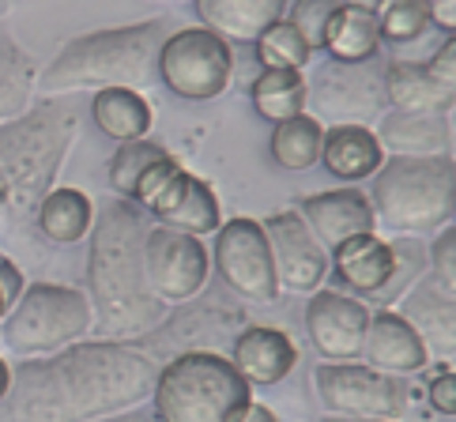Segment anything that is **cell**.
Wrapping results in <instances>:
<instances>
[{"label": "cell", "mask_w": 456, "mask_h": 422, "mask_svg": "<svg viewBox=\"0 0 456 422\" xmlns=\"http://www.w3.org/2000/svg\"><path fill=\"white\" fill-rule=\"evenodd\" d=\"M143 268H148V283L155 298H162L167 305H182L208 287L211 256L200 238L170 231V226H148Z\"/></svg>", "instance_id": "cell-13"}, {"label": "cell", "mask_w": 456, "mask_h": 422, "mask_svg": "<svg viewBox=\"0 0 456 422\" xmlns=\"http://www.w3.org/2000/svg\"><path fill=\"white\" fill-rule=\"evenodd\" d=\"M91 422H151V418L143 415L140 408H133V411H118V415H106V418H91Z\"/></svg>", "instance_id": "cell-42"}, {"label": "cell", "mask_w": 456, "mask_h": 422, "mask_svg": "<svg viewBox=\"0 0 456 422\" xmlns=\"http://www.w3.org/2000/svg\"><path fill=\"white\" fill-rule=\"evenodd\" d=\"M373 219L403 238L437 234L456 219V162L452 155H385L373 174Z\"/></svg>", "instance_id": "cell-5"}, {"label": "cell", "mask_w": 456, "mask_h": 422, "mask_svg": "<svg viewBox=\"0 0 456 422\" xmlns=\"http://www.w3.org/2000/svg\"><path fill=\"white\" fill-rule=\"evenodd\" d=\"M272 249V268L275 283L287 295H314L329 275V249L314 238V231L305 226L298 207L275 211V215L260 219Z\"/></svg>", "instance_id": "cell-14"}, {"label": "cell", "mask_w": 456, "mask_h": 422, "mask_svg": "<svg viewBox=\"0 0 456 422\" xmlns=\"http://www.w3.org/2000/svg\"><path fill=\"white\" fill-rule=\"evenodd\" d=\"M253 53L260 69H290V72H305L314 50L305 45V38L298 35L287 20H275L272 27H265L253 42Z\"/></svg>", "instance_id": "cell-32"}, {"label": "cell", "mask_w": 456, "mask_h": 422, "mask_svg": "<svg viewBox=\"0 0 456 422\" xmlns=\"http://www.w3.org/2000/svg\"><path fill=\"white\" fill-rule=\"evenodd\" d=\"M344 4V0H290L287 4V15L283 20L298 30V35L305 38L309 50H321V38H324V27H329L332 12Z\"/></svg>", "instance_id": "cell-35"}, {"label": "cell", "mask_w": 456, "mask_h": 422, "mask_svg": "<svg viewBox=\"0 0 456 422\" xmlns=\"http://www.w3.org/2000/svg\"><path fill=\"white\" fill-rule=\"evenodd\" d=\"M253 400V385L219 351H185L159 366L151 411L159 422H234Z\"/></svg>", "instance_id": "cell-6"}, {"label": "cell", "mask_w": 456, "mask_h": 422, "mask_svg": "<svg viewBox=\"0 0 456 422\" xmlns=\"http://www.w3.org/2000/svg\"><path fill=\"white\" fill-rule=\"evenodd\" d=\"M370 310L347 290L317 287L305 302V336L314 351L329 362H354L366 344Z\"/></svg>", "instance_id": "cell-15"}, {"label": "cell", "mask_w": 456, "mask_h": 422, "mask_svg": "<svg viewBox=\"0 0 456 422\" xmlns=\"http://www.w3.org/2000/svg\"><path fill=\"white\" fill-rule=\"evenodd\" d=\"M290 0H197L200 27L216 30L226 42H256V35L287 15Z\"/></svg>", "instance_id": "cell-25"}, {"label": "cell", "mask_w": 456, "mask_h": 422, "mask_svg": "<svg viewBox=\"0 0 456 422\" xmlns=\"http://www.w3.org/2000/svg\"><path fill=\"white\" fill-rule=\"evenodd\" d=\"M234 50L223 35L208 27H185L162 38L159 79L185 102H208L231 87Z\"/></svg>", "instance_id": "cell-10"}, {"label": "cell", "mask_w": 456, "mask_h": 422, "mask_svg": "<svg viewBox=\"0 0 456 422\" xmlns=\"http://www.w3.org/2000/svg\"><path fill=\"white\" fill-rule=\"evenodd\" d=\"M148 215L159 219V226H170V231H182L192 238H208L219 231L223 223V207L219 197L211 192V185L204 177L189 174L185 166L174 174V182L155 197V204L148 207Z\"/></svg>", "instance_id": "cell-18"}, {"label": "cell", "mask_w": 456, "mask_h": 422, "mask_svg": "<svg viewBox=\"0 0 456 422\" xmlns=\"http://www.w3.org/2000/svg\"><path fill=\"white\" fill-rule=\"evenodd\" d=\"M430 12V27L445 30V35H456V0H427Z\"/></svg>", "instance_id": "cell-40"}, {"label": "cell", "mask_w": 456, "mask_h": 422, "mask_svg": "<svg viewBox=\"0 0 456 422\" xmlns=\"http://www.w3.org/2000/svg\"><path fill=\"white\" fill-rule=\"evenodd\" d=\"M162 4H185V0H162Z\"/></svg>", "instance_id": "cell-46"}, {"label": "cell", "mask_w": 456, "mask_h": 422, "mask_svg": "<svg viewBox=\"0 0 456 422\" xmlns=\"http://www.w3.org/2000/svg\"><path fill=\"white\" fill-rule=\"evenodd\" d=\"M321 50L329 53V61H370L381 53V30H378V15L370 4L358 0H344L329 27H324Z\"/></svg>", "instance_id": "cell-26"}, {"label": "cell", "mask_w": 456, "mask_h": 422, "mask_svg": "<svg viewBox=\"0 0 456 422\" xmlns=\"http://www.w3.org/2000/svg\"><path fill=\"white\" fill-rule=\"evenodd\" d=\"M167 155L170 151L162 148V143H151V140H128V143H121V148L113 151L110 166H106L110 185L118 189L125 200H133V189H136V182L143 177V170L155 166V162L167 158Z\"/></svg>", "instance_id": "cell-34"}, {"label": "cell", "mask_w": 456, "mask_h": 422, "mask_svg": "<svg viewBox=\"0 0 456 422\" xmlns=\"http://www.w3.org/2000/svg\"><path fill=\"white\" fill-rule=\"evenodd\" d=\"M246 329V310L223 290H211L182 302L174 313L162 317V324L155 332H148L143 339H136L140 351H148L151 359L162 366L174 354L185 351H219L226 344H234V336Z\"/></svg>", "instance_id": "cell-9"}, {"label": "cell", "mask_w": 456, "mask_h": 422, "mask_svg": "<svg viewBox=\"0 0 456 422\" xmlns=\"http://www.w3.org/2000/svg\"><path fill=\"white\" fill-rule=\"evenodd\" d=\"M321 143H324V125L314 118V113L302 110V113H295V118L272 125L268 148H272V158L280 162L283 170L302 174V170L321 162Z\"/></svg>", "instance_id": "cell-29"}, {"label": "cell", "mask_w": 456, "mask_h": 422, "mask_svg": "<svg viewBox=\"0 0 456 422\" xmlns=\"http://www.w3.org/2000/svg\"><path fill=\"white\" fill-rule=\"evenodd\" d=\"M249 99L256 106V113L265 121H287L295 113L305 110V72H290V69H265L253 87H249Z\"/></svg>", "instance_id": "cell-31"}, {"label": "cell", "mask_w": 456, "mask_h": 422, "mask_svg": "<svg viewBox=\"0 0 456 422\" xmlns=\"http://www.w3.org/2000/svg\"><path fill=\"white\" fill-rule=\"evenodd\" d=\"M8 12V0H0V15H4Z\"/></svg>", "instance_id": "cell-45"}, {"label": "cell", "mask_w": 456, "mask_h": 422, "mask_svg": "<svg viewBox=\"0 0 456 422\" xmlns=\"http://www.w3.org/2000/svg\"><path fill=\"white\" fill-rule=\"evenodd\" d=\"M385 102L396 113H452L456 91L445 87L422 61H388Z\"/></svg>", "instance_id": "cell-24"}, {"label": "cell", "mask_w": 456, "mask_h": 422, "mask_svg": "<svg viewBox=\"0 0 456 422\" xmlns=\"http://www.w3.org/2000/svg\"><path fill=\"white\" fill-rule=\"evenodd\" d=\"M427 69L442 79L445 87L456 91V35H445V42L437 45V53L427 61Z\"/></svg>", "instance_id": "cell-39"}, {"label": "cell", "mask_w": 456, "mask_h": 422, "mask_svg": "<svg viewBox=\"0 0 456 422\" xmlns=\"http://www.w3.org/2000/svg\"><path fill=\"white\" fill-rule=\"evenodd\" d=\"M388 110L385 61H324L305 76V113L329 125H370Z\"/></svg>", "instance_id": "cell-8"}, {"label": "cell", "mask_w": 456, "mask_h": 422, "mask_svg": "<svg viewBox=\"0 0 456 422\" xmlns=\"http://www.w3.org/2000/svg\"><path fill=\"white\" fill-rule=\"evenodd\" d=\"M76 94H57L27 106L20 118L0 125V238L35 223L42 197L53 189L79 133Z\"/></svg>", "instance_id": "cell-3"}, {"label": "cell", "mask_w": 456, "mask_h": 422, "mask_svg": "<svg viewBox=\"0 0 456 422\" xmlns=\"http://www.w3.org/2000/svg\"><path fill=\"white\" fill-rule=\"evenodd\" d=\"M378 140L385 155H452V118L449 113H396L385 110L378 118Z\"/></svg>", "instance_id": "cell-22"}, {"label": "cell", "mask_w": 456, "mask_h": 422, "mask_svg": "<svg viewBox=\"0 0 456 422\" xmlns=\"http://www.w3.org/2000/svg\"><path fill=\"white\" fill-rule=\"evenodd\" d=\"M91 121L99 125V133L128 143V140H143L151 133V106L140 91L133 87H106V91H94L91 94Z\"/></svg>", "instance_id": "cell-27"}, {"label": "cell", "mask_w": 456, "mask_h": 422, "mask_svg": "<svg viewBox=\"0 0 456 422\" xmlns=\"http://www.w3.org/2000/svg\"><path fill=\"white\" fill-rule=\"evenodd\" d=\"M321 422H396V418H347V415H324Z\"/></svg>", "instance_id": "cell-44"}, {"label": "cell", "mask_w": 456, "mask_h": 422, "mask_svg": "<svg viewBox=\"0 0 456 422\" xmlns=\"http://www.w3.org/2000/svg\"><path fill=\"white\" fill-rule=\"evenodd\" d=\"M148 211L133 200H106L94 211L87 249V298L91 336L136 344L155 332L170 305L155 298L143 268Z\"/></svg>", "instance_id": "cell-2"}, {"label": "cell", "mask_w": 456, "mask_h": 422, "mask_svg": "<svg viewBox=\"0 0 456 422\" xmlns=\"http://www.w3.org/2000/svg\"><path fill=\"white\" fill-rule=\"evenodd\" d=\"M427 400H430V408H434L437 415H445V418L456 415V366H452V362L437 366L434 381H430V388H427Z\"/></svg>", "instance_id": "cell-37"}, {"label": "cell", "mask_w": 456, "mask_h": 422, "mask_svg": "<svg viewBox=\"0 0 456 422\" xmlns=\"http://www.w3.org/2000/svg\"><path fill=\"white\" fill-rule=\"evenodd\" d=\"M373 15H378L381 42H415L430 30L427 0H378Z\"/></svg>", "instance_id": "cell-33"}, {"label": "cell", "mask_w": 456, "mask_h": 422, "mask_svg": "<svg viewBox=\"0 0 456 422\" xmlns=\"http://www.w3.org/2000/svg\"><path fill=\"white\" fill-rule=\"evenodd\" d=\"M216 272L223 287L234 298L253 302V305H272L280 298V283H275V268H272V249L265 238L260 219H226L216 231Z\"/></svg>", "instance_id": "cell-12"}, {"label": "cell", "mask_w": 456, "mask_h": 422, "mask_svg": "<svg viewBox=\"0 0 456 422\" xmlns=\"http://www.w3.org/2000/svg\"><path fill=\"white\" fill-rule=\"evenodd\" d=\"M91 336V298L76 287L35 283L23 287L0 317V351L12 359H45Z\"/></svg>", "instance_id": "cell-7"}, {"label": "cell", "mask_w": 456, "mask_h": 422, "mask_svg": "<svg viewBox=\"0 0 456 422\" xmlns=\"http://www.w3.org/2000/svg\"><path fill=\"white\" fill-rule=\"evenodd\" d=\"M305 226L314 231V238L324 249H336L339 241H347L354 234L378 231V219H373V204L366 192L358 189H329V192H314L298 204Z\"/></svg>", "instance_id": "cell-19"}, {"label": "cell", "mask_w": 456, "mask_h": 422, "mask_svg": "<svg viewBox=\"0 0 456 422\" xmlns=\"http://www.w3.org/2000/svg\"><path fill=\"white\" fill-rule=\"evenodd\" d=\"M314 388L324 411L347 418H403L411 403L403 377L366 362H321L314 369Z\"/></svg>", "instance_id": "cell-11"}, {"label": "cell", "mask_w": 456, "mask_h": 422, "mask_svg": "<svg viewBox=\"0 0 456 422\" xmlns=\"http://www.w3.org/2000/svg\"><path fill=\"white\" fill-rule=\"evenodd\" d=\"M385 148L370 125H329L321 143V166L339 182H366L381 170Z\"/></svg>", "instance_id": "cell-23"}, {"label": "cell", "mask_w": 456, "mask_h": 422, "mask_svg": "<svg viewBox=\"0 0 456 422\" xmlns=\"http://www.w3.org/2000/svg\"><path fill=\"white\" fill-rule=\"evenodd\" d=\"M226 359L234 362V369L256 388H268V385H280L290 369L298 362V351L290 344V336L283 329H272V324H246Z\"/></svg>", "instance_id": "cell-20"}, {"label": "cell", "mask_w": 456, "mask_h": 422, "mask_svg": "<svg viewBox=\"0 0 456 422\" xmlns=\"http://www.w3.org/2000/svg\"><path fill=\"white\" fill-rule=\"evenodd\" d=\"M329 268L339 275L351 295H388L396 302V280H400V264H396V246L385 241L378 231L354 234L347 241H339L329 256Z\"/></svg>", "instance_id": "cell-17"}, {"label": "cell", "mask_w": 456, "mask_h": 422, "mask_svg": "<svg viewBox=\"0 0 456 422\" xmlns=\"http://www.w3.org/2000/svg\"><path fill=\"white\" fill-rule=\"evenodd\" d=\"M388 310H396L411 324L415 336L422 339V347H427V354H434L437 362L456 359V290H449L430 268L422 272Z\"/></svg>", "instance_id": "cell-16"}, {"label": "cell", "mask_w": 456, "mask_h": 422, "mask_svg": "<svg viewBox=\"0 0 456 422\" xmlns=\"http://www.w3.org/2000/svg\"><path fill=\"white\" fill-rule=\"evenodd\" d=\"M8 385H12V362L4 359V354H0V396L8 393Z\"/></svg>", "instance_id": "cell-43"}, {"label": "cell", "mask_w": 456, "mask_h": 422, "mask_svg": "<svg viewBox=\"0 0 456 422\" xmlns=\"http://www.w3.org/2000/svg\"><path fill=\"white\" fill-rule=\"evenodd\" d=\"M91 223H94L91 197L69 185H61V189L53 185L35 211V226L53 246H76V241H84L91 234Z\"/></svg>", "instance_id": "cell-28"}, {"label": "cell", "mask_w": 456, "mask_h": 422, "mask_svg": "<svg viewBox=\"0 0 456 422\" xmlns=\"http://www.w3.org/2000/svg\"><path fill=\"white\" fill-rule=\"evenodd\" d=\"M23 272H20V264L12 261L8 253H0V317H4L12 305H15V298L23 295Z\"/></svg>", "instance_id": "cell-38"}, {"label": "cell", "mask_w": 456, "mask_h": 422, "mask_svg": "<svg viewBox=\"0 0 456 422\" xmlns=\"http://www.w3.org/2000/svg\"><path fill=\"white\" fill-rule=\"evenodd\" d=\"M362 354H366V366L385 369V373H393V377L419 373L430 362V354L422 347V339L415 336V329L396 310H388V305L378 313H370Z\"/></svg>", "instance_id": "cell-21"}, {"label": "cell", "mask_w": 456, "mask_h": 422, "mask_svg": "<svg viewBox=\"0 0 456 422\" xmlns=\"http://www.w3.org/2000/svg\"><path fill=\"white\" fill-rule=\"evenodd\" d=\"M427 264H430V272H434L449 290H456V231H452V223L442 226V231L434 234L430 249H427Z\"/></svg>", "instance_id": "cell-36"}, {"label": "cell", "mask_w": 456, "mask_h": 422, "mask_svg": "<svg viewBox=\"0 0 456 422\" xmlns=\"http://www.w3.org/2000/svg\"><path fill=\"white\" fill-rule=\"evenodd\" d=\"M159 362L136 344L79 339L45 359H20L0 396V422H91L151 400Z\"/></svg>", "instance_id": "cell-1"}, {"label": "cell", "mask_w": 456, "mask_h": 422, "mask_svg": "<svg viewBox=\"0 0 456 422\" xmlns=\"http://www.w3.org/2000/svg\"><path fill=\"white\" fill-rule=\"evenodd\" d=\"M35 61L12 35L0 30V125L20 118L35 99Z\"/></svg>", "instance_id": "cell-30"}, {"label": "cell", "mask_w": 456, "mask_h": 422, "mask_svg": "<svg viewBox=\"0 0 456 422\" xmlns=\"http://www.w3.org/2000/svg\"><path fill=\"white\" fill-rule=\"evenodd\" d=\"M234 422H275V415L265 408V403H253V400H249V403H246V411H241Z\"/></svg>", "instance_id": "cell-41"}, {"label": "cell", "mask_w": 456, "mask_h": 422, "mask_svg": "<svg viewBox=\"0 0 456 422\" xmlns=\"http://www.w3.org/2000/svg\"><path fill=\"white\" fill-rule=\"evenodd\" d=\"M167 38V23L148 20L133 27L91 30L72 38L64 50L45 64V72L35 79V87L45 99L79 91H106V87H148L159 79V50Z\"/></svg>", "instance_id": "cell-4"}]
</instances>
